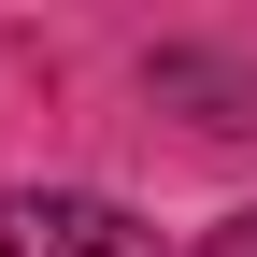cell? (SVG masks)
Instances as JSON below:
<instances>
[{
    "instance_id": "6da1fadb",
    "label": "cell",
    "mask_w": 257,
    "mask_h": 257,
    "mask_svg": "<svg viewBox=\"0 0 257 257\" xmlns=\"http://www.w3.org/2000/svg\"><path fill=\"white\" fill-rule=\"evenodd\" d=\"M0 257H157V229H128L86 186H29V200H0Z\"/></svg>"
}]
</instances>
